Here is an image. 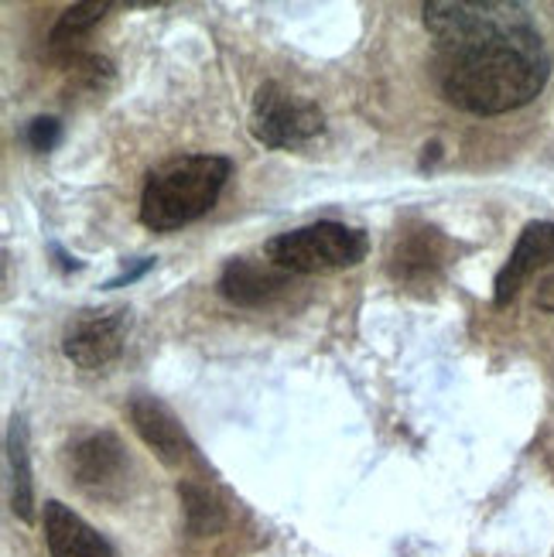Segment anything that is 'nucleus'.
<instances>
[{
	"mask_svg": "<svg viewBox=\"0 0 554 557\" xmlns=\"http://www.w3.org/2000/svg\"><path fill=\"white\" fill-rule=\"evenodd\" d=\"M424 28L442 52V92L452 107L500 116L538 100L551 79L544 38L520 4L431 0Z\"/></svg>",
	"mask_w": 554,
	"mask_h": 557,
	"instance_id": "obj_1",
	"label": "nucleus"
},
{
	"mask_svg": "<svg viewBox=\"0 0 554 557\" xmlns=\"http://www.w3.org/2000/svg\"><path fill=\"white\" fill-rule=\"evenodd\" d=\"M230 175L233 164L220 154H178L158 164L140 191V223L151 233H175L202 220Z\"/></svg>",
	"mask_w": 554,
	"mask_h": 557,
	"instance_id": "obj_2",
	"label": "nucleus"
},
{
	"mask_svg": "<svg viewBox=\"0 0 554 557\" xmlns=\"http://www.w3.org/2000/svg\"><path fill=\"white\" fill-rule=\"evenodd\" d=\"M370 253V236L346 223H311L292 233H281L268 244V260L287 274H329L364 263Z\"/></svg>",
	"mask_w": 554,
	"mask_h": 557,
	"instance_id": "obj_3",
	"label": "nucleus"
},
{
	"mask_svg": "<svg viewBox=\"0 0 554 557\" xmlns=\"http://www.w3.org/2000/svg\"><path fill=\"white\" fill-rule=\"evenodd\" d=\"M325 131L322 110L281 83H263L250 107V134L271 151H298Z\"/></svg>",
	"mask_w": 554,
	"mask_h": 557,
	"instance_id": "obj_4",
	"label": "nucleus"
},
{
	"mask_svg": "<svg viewBox=\"0 0 554 557\" xmlns=\"http://www.w3.org/2000/svg\"><path fill=\"white\" fill-rule=\"evenodd\" d=\"M452 257L455 247L439 226L424 220H404L387 244V277L404 290L424 295L445 277Z\"/></svg>",
	"mask_w": 554,
	"mask_h": 557,
	"instance_id": "obj_5",
	"label": "nucleus"
},
{
	"mask_svg": "<svg viewBox=\"0 0 554 557\" xmlns=\"http://www.w3.org/2000/svg\"><path fill=\"white\" fill-rule=\"evenodd\" d=\"M127 308H86L69 322L62 352L83 373H103L124 356L127 346Z\"/></svg>",
	"mask_w": 554,
	"mask_h": 557,
	"instance_id": "obj_6",
	"label": "nucleus"
},
{
	"mask_svg": "<svg viewBox=\"0 0 554 557\" xmlns=\"http://www.w3.org/2000/svg\"><path fill=\"white\" fill-rule=\"evenodd\" d=\"M69 469L76 486L96 499H116L127 486L131 458L113 431H89L69 448Z\"/></svg>",
	"mask_w": 554,
	"mask_h": 557,
	"instance_id": "obj_7",
	"label": "nucleus"
},
{
	"mask_svg": "<svg viewBox=\"0 0 554 557\" xmlns=\"http://www.w3.org/2000/svg\"><path fill=\"white\" fill-rule=\"evenodd\" d=\"M131 424L140 434V442L161 458V466L175 469L182 475L192 469H206L202 455L196 445H192L182 421L172 414V407H164L158 397H134L131 400Z\"/></svg>",
	"mask_w": 554,
	"mask_h": 557,
	"instance_id": "obj_8",
	"label": "nucleus"
},
{
	"mask_svg": "<svg viewBox=\"0 0 554 557\" xmlns=\"http://www.w3.org/2000/svg\"><path fill=\"white\" fill-rule=\"evenodd\" d=\"M551 263H554V223H544V220L527 223L524 233L517 236L507 263H503L496 274V284H493L496 308H507L520 295V287L538 271L551 268Z\"/></svg>",
	"mask_w": 554,
	"mask_h": 557,
	"instance_id": "obj_9",
	"label": "nucleus"
},
{
	"mask_svg": "<svg viewBox=\"0 0 554 557\" xmlns=\"http://www.w3.org/2000/svg\"><path fill=\"white\" fill-rule=\"evenodd\" d=\"M295 274H287L284 268H278L274 260H250V257H236L230 260L223 274H220V295L230 305L239 308H257L268 305L271 298H278L281 290L292 284Z\"/></svg>",
	"mask_w": 554,
	"mask_h": 557,
	"instance_id": "obj_10",
	"label": "nucleus"
},
{
	"mask_svg": "<svg viewBox=\"0 0 554 557\" xmlns=\"http://www.w3.org/2000/svg\"><path fill=\"white\" fill-rule=\"evenodd\" d=\"M41 527L52 557H113V547L100 530H93L76 510H69L59 499L45 503Z\"/></svg>",
	"mask_w": 554,
	"mask_h": 557,
	"instance_id": "obj_11",
	"label": "nucleus"
},
{
	"mask_svg": "<svg viewBox=\"0 0 554 557\" xmlns=\"http://www.w3.org/2000/svg\"><path fill=\"white\" fill-rule=\"evenodd\" d=\"M8 486H11V510L21 523H35V482H32V458H28V431L24 421L14 418L8 428Z\"/></svg>",
	"mask_w": 554,
	"mask_h": 557,
	"instance_id": "obj_12",
	"label": "nucleus"
},
{
	"mask_svg": "<svg viewBox=\"0 0 554 557\" xmlns=\"http://www.w3.org/2000/svg\"><path fill=\"white\" fill-rule=\"evenodd\" d=\"M113 4H107V0H86V4H76V8H69L62 11L59 24L52 28V35H48V48L52 52H69V55H76V45L96 28V24L103 21V14L110 11ZM65 55V59H69Z\"/></svg>",
	"mask_w": 554,
	"mask_h": 557,
	"instance_id": "obj_13",
	"label": "nucleus"
},
{
	"mask_svg": "<svg viewBox=\"0 0 554 557\" xmlns=\"http://www.w3.org/2000/svg\"><path fill=\"white\" fill-rule=\"evenodd\" d=\"M178 499H182V510H185V527L188 534H216V530L223 527V506L216 499L206 486L192 479H182L178 482Z\"/></svg>",
	"mask_w": 554,
	"mask_h": 557,
	"instance_id": "obj_14",
	"label": "nucleus"
},
{
	"mask_svg": "<svg viewBox=\"0 0 554 557\" xmlns=\"http://www.w3.org/2000/svg\"><path fill=\"white\" fill-rule=\"evenodd\" d=\"M24 140H28L32 151H56L59 140H62V124L56 116H35L28 131H24Z\"/></svg>",
	"mask_w": 554,
	"mask_h": 557,
	"instance_id": "obj_15",
	"label": "nucleus"
},
{
	"mask_svg": "<svg viewBox=\"0 0 554 557\" xmlns=\"http://www.w3.org/2000/svg\"><path fill=\"white\" fill-rule=\"evenodd\" d=\"M151 268H155V260H151V257H144V260H137V263H134V268H124V271H120V274L113 277V281H107L103 287H107V290H113V287H127V284H134L137 277L148 274Z\"/></svg>",
	"mask_w": 554,
	"mask_h": 557,
	"instance_id": "obj_16",
	"label": "nucleus"
},
{
	"mask_svg": "<svg viewBox=\"0 0 554 557\" xmlns=\"http://www.w3.org/2000/svg\"><path fill=\"white\" fill-rule=\"evenodd\" d=\"M538 305L554 314V274L547 281H541V287H538Z\"/></svg>",
	"mask_w": 554,
	"mask_h": 557,
	"instance_id": "obj_17",
	"label": "nucleus"
}]
</instances>
